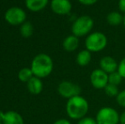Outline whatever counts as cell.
Masks as SVG:
<instances>
[{
	"instance_id": "cell-1",
	"label": "cell",
	"mask_w": 125,
	"mask_h": 124,
	"mask_svg": "<svg viewBox=\"0 0 125 124\" xmlns=\"http://www.w3.org/2000/svg\"><path fill=\"white\" fill-rule=\"evenodd\" d=\"M89 109L88 100L81 95H77L67 99L66 111L68 117L73 120H80L86 116Z\"/></svg>"
},
{
	"instance_id": "cell-2",
	"label": "cell",
	"mask_w": 125,
	"mask_h": 124,
	"mask_svg": "<svg viewBox=\"0 0 125 124\" xmlns=\"http://www.w3.org/2000/svg\"><path fill=\"white\" fill-rule=\"evenodd\" d=\"M31 69L35 76L44 78L52 73L54 69V62L49 55L41 53L33 58L31 64Z\"/></svg>"
},
{
	"instance_id": "cell-3",
	"label": "cell",
	"mask_w": 125,
	"mask_h": 124,
	"mask_svg": "<svg viewBox=\"0 0 125 124\" xmlns=\"http://www.w3.org/2000/svg\"><path fill=\"white\" fill-rule=\"evenodd\" d=\"M94 26V20L89 15H81L73 22L72 33L77 38L87 37L91 33Z\"/></svg>"
},
{
	"instance_id": "cell-4",
	"label": "cell",
	"mask_w": 125,
	"mask_h": 124,
	"mask_svg": "<svg viewBox=\"0 0 125 124\" xmlns=\"http://www.w3.org/2000/svg\"><path fill=\"white\" fill-rule=\"evenodd\" d=\"M107 37L101 31H94L86 37L85 44L86 49L91 53H97L104 50L107 46Z\"/></svg>"
},
{
	"instance_id": "cell-5",
	"label": "cell",
	"mask_w": 125,
	"mask_h": 124,
	"mask_svg": "<svg viewBox=\"0 0 125 124\" xmlns=\"http://www.w3.org/2000/svg\"><path fill=\"white\" fill-rule=\"evenodd\" d=\"M120 115L116 109L110 106L102 107L95 116L97 124H118Z\"/></svg>"
},
{
	"instance_id": "cell-6",
	"label": "cell",
	"mask_w": 125,
	"mask_h": 124,
	"mask_svg": "<svg viewBox=\"0 0 125 124\" xmlns=\"http://www.w3.org/2000/svg\"><path fill=\"white\" fill-rule=\"evenodd\" d=\"M4 19L11 26H21L26 21V13L23 9L14 6L6 10Z\"/></svg>"
},
{
	"instance_id": "cell-7",
	"label": "cell",
	"mask_w": 125,
	"mask_h": 124,
	"mask_svg": "<svg viewBox=\"0 0 125 124\" xmlns=\"http://www.w3.org/2000/svg\"><path fill=\"white\" fill-rule=\"evenodd\" d=\"M57 91L61 97L69 99L75 96L80 95L81 88L78 84L73 82L62 81L58 85Z\"/></svg>"
},
{
	"instance_id": "cell-8",
	"label": "cell",
	"mask_w": 125,
	"mask_h": 124,
	"mask_svg": "<svg viewBox=\"0 0 125 124\" xmlns=\"http://www.w3.org/2000/svg\"><path fill=\"white\" fill-rule=\"evenodd\" d=\"M90 83L95 89H104L108 84V74L100 68L95 69L91 72L89 76Z\"/></svg>"
},
{
	"instance_id": "cell-9",
	"label": "cell",
	"mask_w": 125,
	"mask_h": 124,
	"mask_svg": "<svg viewBox=\"0 0 125 124\" xmlns=\"http://www.w3.org/2000/svg\"><path fill=\"white\" fill-rule=\"evenodd\" d=\"M51 10L58 15H67L71 13L73 4L70 0H51Z\"/></svg>"
},
{
	"instance_id": "cell-10",
	"label": "cell",
	"mask_w": 125,
	"mask_h": 124,
	"mask_svg": "<svg viewBox=\"0 0 125 124\" xmlns=\"http://www.w3.org/2000/svg\"><path fill=\"white\" fill-rule=\"evenodd\" d=\"M118 63L112 56H104L100 60V68L107 74L117 71Z\"/></svg>"
},
{
	"instance_id": "cell-11",
	"label": "cell",
	"mask_w": 125,
	"mask_h": 124,
	"mask_svg": "<svg viewBox=\"0 0 125 124\" xmlns=\"http://www.w3.org/2000/svg\"><path fill=\"white\" fill-rule=\"evenodd\" d=\"M27 85V89L31 94L34 95H38L43 91V83L42 82L41 78L38 77V76H33L29 81L26 83Z\"/></svg>"
},
{
	"instance_id": "cell-12",
	"label": "cell",
	"mask_w": 125,
	"mask_h": 124,
	"mask_svg": "<svg viewBox=\"0 0 125 124\" xmlns=\"http://www.w3.org/2000/svg\"><path fill=\"white\" fill-rule=\"evenodd\" d=\"M3 124H24V119L17 111H9L5 112L3 120Z\"/></svg>"
},
{
	"instance_id": "cell-13",
	"label": "cell",
	"mask_w": 125,
	"mask_h": 124,
	"mask_svg": "<svg viewBox=\"0 0 125 124\" xmlns=\"http://www.w3.org/2000/svg\"><path fill=\"white\" fill-rule=\"evenodd\" d=\"M62 46L63 48L67 52L75 51L79 46V38L73 34L69 35L63 40Z\"/></svg>"
},
{
	"instance_id": "cell-14",
	"label": "cell",
	"mask_w": 125,
	"mask_h": 124,
	"mask_svg": "<svg viewBox=\"0 0 125 124\" xmlns=\"http://www.w3.org/2000/svg\"><path fill=\"white\" fill-rule=\"evenodd\" d=\"M49 0H25L26 7L31 12H38L45 9Z\"/></svg>"
},
{
	"instance_id": "cell-15",
	"label": "cell",
	"mask_w": 125,
	"mask_h": 124,
	"mask_svg": "<svg viewBox=\"0 0 125 124\" xmlns=\"http://www.w3.org/2000/svg\"><path fill=\"white\" fill-rule=\"evenodd\" d=\"M92 60V53L88 49H83L77 53L76 56V62L80 66H86L91 62Z\"/></svg>"
},
{
	"instance_id": "cell-16",
	"label": "cell",
	"mask_w": 125,
	"mask_h": 124,
	"mask_svg": "<svg viewBox=\"0 0 125 124\" xmlns=\"http://www.w3.org/2000/svg\"><path fill=\"white\" fill-rule=\"evenodd\" d=\"M106 21L110 26L112 27H117L121 24H123L124 21V15L121 14V12L118 11H112L107 15Z\"/></svg>"
},
{
	"instance_id": "cell-17",
	"label": "cell",
	"mask_w": 125,
	"mask_h": 124,
	"mask_svg": "<svg viewBox=\"0 0 125 124\" xmlns=\"http://www.w3.org/2000/svg\"><path fill=\"white\" fill-rule=\"evenodd\" d=\"M33 76H34V75H33V72H32V71H31V67L22 68L18 72V78L22 83H27Z\"/></svg>"
},
{
	"instance_id": "cell-18",
	"label": "cell",
	"mask_w": 125,
	"mask_h": 124,
	"mask_svg": "<svg viewBox=\"0 0 125 124\" xmlns=\"http://www.w3.org/2000/svg\"><path fill=\"white\" fill-rule=\"evenodd\" d=\"M21 34L23 38H30L33 34V26L31 22L25 21L22 25H21L20 28Z\"/></svg>"
},
{
	"instance_id": "cell-19",
	"label": "cell",
	"mask_w": 125,
	"mask_h": 124,
	"mask_svg": "<svg viewBox=\"0 0 125 124\" xmlns=\"http://www.w3.org/2000/svg\"><path fill=\"white\" fill-rule=\"evenodd\" d=\"M123 76L118 73V71H114V72L108 74V83L111 84L118 86L123 81Z\"/></svg>"
},
{
	"instance_id": "cell-20",
	"label": "cell",
	"mask_w": 125,
	"mask_h": 124,
	"mask_svg": "<svg viewBox=\"0 0 125 124\" xmlns=\"http://www.w3.org/2000/svg\"><path fill=\"white\" fill-rule=\"evenodd\" d=\"M104 91H105V94H106L108 97H117V94H119V90H118V86H116V85L111 84V83H108V84L105 86V88H104Z\"/></svg>"
},
{
	"instance_id": "cell-21",
	"label": "cell",
	"mask_w": 125,
	"mask_h": 124,
	"mask_svg": "<svg viewBox=\"0 0 125 124\" xmlns=\"http://www.w3.org/2000/svg\"><path fill=\"white\" fill-rule=\"evenodd\" d=\"M116 100H117V103L118 104V105L125 108V89L119 92V94L116 97Z\"/></svg>"
},
{
	"instance_id": "cell-22",
	"label": "cell",
	"mask_w": 125,
	"mask_h": 124,
	"mask_svg": "<svg viewBox=\"0 0 125 124\" xmlns=\"http://www.w3.org/2000/svg\"><path fill=\"white\" fill-rule=\"evenodd\" d=\"M77 124H97L95 118H93L91 116H84L83 118L78 120Z\"/></svg>"
},
{
	"instance_id": "cell-23",
	"label": "cell",
	"mask_w": 125,
	"mask_h": 124,
	"mask_svg": "<svg viewBox=\"0 0 125 124\" xmlns=\"http://www.w3.org/2000/svg\"><path fill=\"white\" fill-rule=\"evenodd\" d=\"M117 71L123 76V78L125 79V57L123 58L118 63V67H117Z\"/></svg>"
},
{
	"instance_id": "cell-24",
	"label": "cell",
	"mask_w": 125,
	"mask_h": 124,
	"mask_svg": "<svg viewBox=\"0 0 125 124\" xmlns=\"http://www.w3.org/2000/svg\"><path fill=\"white\" fill-rule=\"evenodd\" d=\"M99 0H78L79 3L84 6H92V5L95 4Z\"/></svg>"
},
{
	"instance_id": "cell-25",
	"label": "cell",
	"mask_w": 125,
	"mask_h": 124,
	"mask_svg": "<svg viewBox=\"0 0 125 124\" xmlns=\"http://www.w3.org/2000/svg\"><path fill=\"white\" fill-rule=\"evenodd\" d=\"M118 10L119 12L125 14V0H118Z\"/></svg>"
},
{
	"instance_id": "cell-26",
	"label": "cell",
	"mask_w": 125,
	"mask_h": 124,
	"mask_svg": "<svg viewBox=\"0 0 125 124\" xmlns=\"http://www.w3.org/2000/svg\"><path fill=\"white\" fill-rule=\"evenodd\" d=\"M53 124H72V123L69 120L65 119V118H61V119L56 120Z\"/></svg>"
},
{
	"instance_id": "cell-27",
	"label": "cell",
	"mask_w": 125,
	"mask_h": 124,
	"mask_svg": "<svg viewBox=\"0 0 125 124\" xmlns=\"http://www.w3.org/2000/svg\"><path fill=\"white\" fill-rule=\"evenodd\" d=\"M119 123L125 124V111H124V112H122L120 114V117H119Z\"/></svg>"
},
{
	"instance_id": "cell-28",
	"label": "cell",
	"mask_w": 125,
	"mask_h": 124,
	"mask_svg": "<svg viewBox=\"0 0 125 124\" xmlns=\"http://www.w3.org/2000/svg\"><path fill=\"white\" fill-rule=\"evenodd\" d=\"M4 114H5V112H3V111L0 110V122H1V123H3V117H4Z\"/></svg>"
},
{
	"instance_id": "cell-29",
	"label": "cell",
	"mask_w": 125,
	"mask_h": 124,
	"mask_svg": "<svg viewBox=\"0 0 125 124\" xmlns=\"http://www.w3.org/2000/svg\"><path fill=\"white\" fill-rule=\"evenodd\" d=\"M123 25H124V27L125 28V14L124 15V21H123Z\"/></svg>"
},
{
	"instance_id": "cell-30",
	"label": "cell",
	"mask_w": 125,
	"mask_h": 124,
	"mask_svg": "<svg viewBox=\"0 0 125 124\" xmlns=\"http://www.w3.org/2000/svg\"><path fill=\"white\" fill-rule=\"evenodd\" d=\"M0 124H3V123H1V122H0Z\"/></svg>"
}]
</instances>
